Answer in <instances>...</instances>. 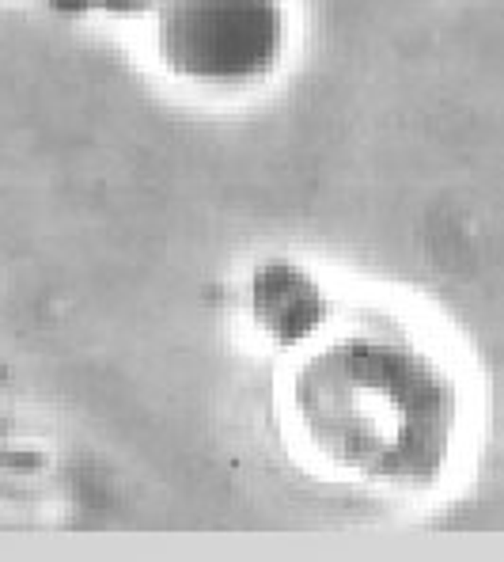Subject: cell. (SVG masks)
I'll return each instance as SVG.
<instances>
[{"mask_svg": "<svg viewBox=\"0 0 504 562\" xmlns=\"http://www.w3.org/2000/svg\"><path fill=\"white\" fill-rule=\"evenodd\" d=\"M292 411L338 471L383 491H425L451 460L459 391L410 334L353 331L296 368Z\"/></svg>", "mask_w": 504, "mask_h": 562, "instance_id": "1", "label": "cell"}, {"mask_svg": "<svg viewBox=\"0 0 504 562\" xmlns=\"http://www.w3.org/2000/svg\"><path fill=\"white\" fill-rule=\"evenodd\" d=\"M152 50L186 84L243 92L281 69L288 8L284 0H167L152 19Z\"/></svg>", "mask_w": 504, "mask_h": 562, "instance_id": "2", "label": "cell"}, {"mask_svg": "<svg viewBox=\"0 0 504 562\" xmlns=\"http://www.w3.org/2000/svg\"><path fill=\"white\" fill-rule=\"evenodd\" d=\"M254 316L281 342L307 339L322 323L319 285L292 262H270L254 274Z\"/></svg>", "mask_w": 504, "mask_h": 562, "instance_id": "3", "label": "cell"}, {"mask_svg": "<svg viewBox=\"0 0 504 562\" xmlns=\"http://www.w3.org/2000/svg\"><path fill=\"white\" fill-rule=\"evenodd\" d=\"M53 8L61 12H110V15H137L148 12V8H159L167 0H50Z\"/></svg>", "mask_w": 504, "mask_h": 562, "instance_id": "4", "label": "cell"}]
</instances>
